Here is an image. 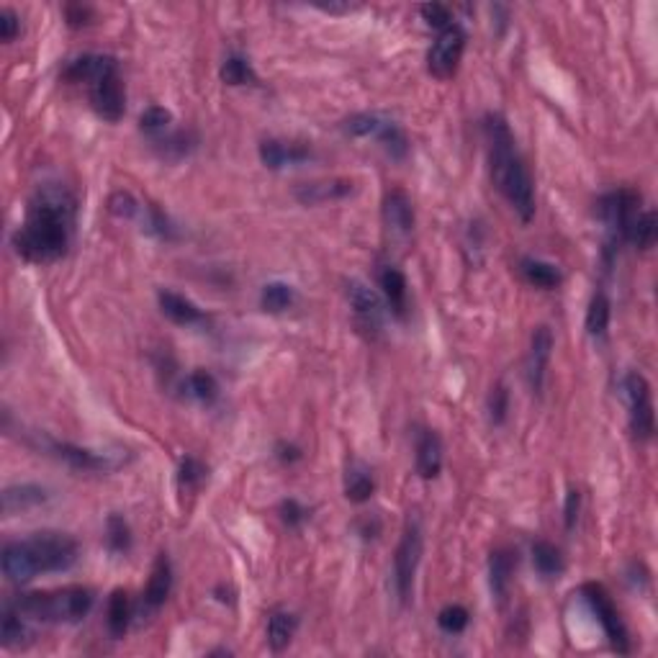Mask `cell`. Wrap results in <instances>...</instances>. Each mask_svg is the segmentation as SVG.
I'll list each match as a JSON object with an SVG mask.
<instances>
[{
    "mask_svg": "<svg viewBox=\"0 0 658 658\" xmlns=\"http://www.w3.org/2000/svg\"><path fill=\"white\" fill-rule=\"evenodd\" d=\"M75 216H77V200L70 193V188L59 183L39 186L26 206L24 224L14 234L15 252L39 265L59 260L70 250Z\"/></svg>",
    "mask_w": 658,
    "mask_h": 658,
    "instance_id": "obj_1",
    "label": "cell"
},
{
    "mask_svg": "<svg viewBox=\"0 0 658 658\" xmlns=\"http://www.w3.org/2000/svg\"><path fill=\"white\" fill-rule=\"evenodd\" d=\"M484 131L488 142V162H491V180L499 193L509 200L522 221L535 216V183L529 175L525 159L519 155L515 134L509 129L507 118L501 114H488L484 118Z\"/></svg>",
    "mask_w": 658,
    "mask_h": 658,
    "instance_id": "obj_2",
    "label": "cell"
},
{
    "mask_svg": "<svg viewBox=\"0 0 658 658\" xmlns=\"http://www.w3.org/2000/svg\"><path fill=\"white\" fill-rule=\"evenodd\" d=\"M93 591L87 587H65L52 591H29L18 594L8 607H14L18 615L36 622H57V625H72L80 622L93 610Z\"/></svg>",
    "mask_w": 658,
    "mask_h": 658,
    "instance_id": "obj_3",
    "label": "cell"
},
{
    "mask_svg": "<svg viewBox=\"0 0 658 658\" xmlns=\"http://www.w3.org/2000/svg\"><path fill=\"white\" fill-rule=\"evenodd\" d=\"M26 443L31 447H36L39 453H46L52 458L62 460L65 466H70L75 471L111 473L118 471L121 466H127L131 460L129 450H121V447H116V450H90V447H80V445L49 437L46 432H31V437H26Z\"/></svg>",
    "mask_w": 658,
    "mask_h": 658,
    "instance_id": "obj_4",
    "label": "cell"
},
{
    "mask_svg": "<svg viewBox=\"0 0 658 658\" xmlns=\"http://www.w3.org/2000/svg\"><path fill=\"white\" fill-rule=\"evenodd\" d=\"M641 211V193L630 190V188H620L607 196H601L597 214H600L604 231H607V242H604V258L612 260L620 244L625 242L630 221Z\"/></svg>",
    "mask_w": 658,
    "mask_h": 658,
    "instance_id": "obj_5",
    "label": "cell"
},
{
    "mask_svg": "<svg viewBox=\"0 0 658 658\" xmlns=\"http://www.w3.org/2000/svg\"><path fill=\"white\" fill-rule=\"evenodd\" d=\"M29 548L31 559L36 563L39 573H59L70 571L72 566L80 559V545L77 540L67 535V532H57V529H44V532H34L31 538L24 540Z\"/></svg>",
    "mask_w": 658,
    "mask_h": 658,
    "instance_id": "obj_6",
    "label": "cell"
},
{
    "mask_svg": "<svg viewBox=\"0 0 658 658\" xmlns=\"http://www.w3.org/2000/svg\"><path fill=\"white\" fill-rule=\"evenodd\" d=\"M422 550H425L422 525H419L416 517H409L399 540V548H396V556H394V589H396V597L404 604L412 600V594H415V579L419 560H422Z\"/></svg>",
    "mask_w": 658,
    "mask_h": 658,
    "instance_id": "obj_7",
    "label": "cell"
},
{
    "mask_svg": "<svg viewBox=\"0 0 658 658\" xmlns=\"http://www.w3.org/2000/svg\"><path fill=\"white\" fill-rule=\"evenodd\" d=\"M622 396L628 404L630 429L638 440H651L656 432V415H653V396L651 384L645 381L643 373L630 371L622 378Z\"/></svg>",
    "mask_w": 658,
    "mask_h": 658,
    "instance_id": "obj_8",
    "label": "cell"
},
{
    "mask_svg": "<svg viewBox=\"0 0 658 658\" xmlns=\"http://www.w3.org/2000/svg\"><path fill=\"white\" fill-rule=\"evenodd\" d=\"M581 597L587 600V604L591 607V612L597 615L600 620L601 630L607 635L610 645L615 648L617 653H630V635L622 617L617 612V607L610 600V594L600 587V584H584L581 587Z\"/></svg>",
    "mask_w": 658,
    "mask_h": 658,
    "instance_id": "obj_9",
    "label": "cell"
},
{
    "mask_svg": "<svg viewBox=\"0 0 658 658\" xmlns=\"http://www.w3.org/2000/svg\"><path fill=\"white\" fill-rule=\"evenodd\" d=\"M463 52H466V31L460 29L458 24H453V26H447L437 34V39H435L427 55V70L440 80L453 77L458 72Z\"/></svg>",
    "mask_w": 658,
    "mask_h": 658,
    "instance_id": "obj_10",
    "label": "cell"
},
{
    "mask_svg": "<svg viewBox=\"0 0 658 658\" xmlns=\"http://www.w3.org/2000/svg\"><path fill=\"white\" fill-rule=\"evenodd\" d=\"M90 90V106L93 111L106 118V121H121L124 111H127V93H124V83H121V75L118 70L108 72L106 77H100L98 83L87 87Z\"/></svg>",
    "mask_w": 658,
    "mask_h": 658,
    "instance_id": "obj_11",
    "label": "cell"
},
{
    "mask_svg": "<svg viewBox=\"0 0 658 658\" xmlns=\"http://www.w3.org/2000/svg\"><path fill=\"white\" fill-rule=\"evenodd\" d=\"M553 355V332L550 327H535L532 337H529L528 363H525V375H528L529 391L535 396H540L545 388V373H548V363Z\"/></svg>",
    "mask_w": 658,
    "mask_h": 658,
    "instance_id": "obj_12",
    "label": "cell"
},
{
    "mask_svg": "<svg viewBox=\"0 0 658 658\" xmlns=\"http://www.w3.org/2000/svg\"><path fill=\"white\" fill-rule=\"evenodd\" d=\"M347 301L353 306V314L358 319V324L368 332H378L381 322H384V301L381 296L368 288L363 281H347L344 286Z\"/></svg>",
    "mask_w": 658,
    "mask_h": 658,
    "instance_id": "obj_13",
    "label": "cell"
},
{
    "mask_svg": "<svg viewBox=\"0 0 658 658\" xmlns=\"http://www.w3.org/2000/svg\"><path fill=\"white\" fill-rule=\"evenodd\" d=\"M384 224L396 240H406L415 231V203L406 196V190L394 188L384 196Z\"/></svg>",
    "mask_w": 658,
    "mask_h": 658,
    "instance_id": "obj_14",
    "label": "cell"
},
{
    "mask_svg": "<svg viewBox=\"0 0 658 658\" xmlns=\"http://www.w3.org/2000/svg\"><path fill=\"white\" fill-rule=\"evenodd\" d=\"M312 158V149L306 144L283 142V139H265L260 142V159L268 170H286L301 165Z\"/></svg>",
    "mask_w": 658,
    "mask_h": 658,
    "instance_id": "obj_15",
    "label": "cell"
},
{
    "mask_svg": "<svg viewBox=\"0 0 658 658\" xmlns=\"http://www.w3.org/2000/svg\"><path fill=\"white\" fill-rule=\"evenodd\" d=\"M114 70H118V62L111 55H83V57L72 59L70 65L62 70V77L67 83H86L90 87Z\"/></svg>",
    "mask_w": 658,
    "mask_h": 658,
    "instance_id": "obj_16",
    "label": "cell"
},
{
    "mask_svg": "<svg viewBox=\"0 0 658 658\" xmlns=\"http://www.w3.org/2000/svg\"><path fill=\"white\" fill-rule=\"evenodd\" d=\"M355 190V183L347 178H329V180H312V183H301L296 188V200L303 206H319L329 200H340L350 196Z\"/></svg>",
    "mask_w": 658,
    "mask_h": 658,
    "instance_id": "obj_17",
    "label": "cell"
},
{
    "mask_svg": "<svg viewBox=\"0 0 658 658\" xmlns=\"http://www.w3.org/2000/svg\"><path fill=\"white\" fill-rule=\"evenodd\" d=\"M517 569V550L512 548H497L488 559V587L497 601H507L509 587H512V576Z\"/></svg>",
    "mask_w": 658,
    "mask_h": 658,
    "instance_id": "obj_18",
    "label": "cell"
},
{
    "mask_svg": "<svg viewBox=\"0 0 658 658\" xmlns=\"http://www.w3.org/2000/svg\"><path fill=\"white\" fill-rule=\"evenodd\" d=\"M172 589V566L170 559L165 553H159L155 566H152V573H149V581H147V589L142 594V610L147 612H158L159 607L168 601Z\"/></svg>",
    "mask_w": 658,
    "mask_h": 658,
    "instance_id": "obj_19",
    "label": "cell"
},
{
    "mask_svg": "<svg viewBox=\"0 0 658 658\" xmlns=\"http://www.w3.org/2000/svg\"><path fill=\"white\" fill-rule=\"evenodd\" d=\"M443 471V440L435 429H419L416 435V473L422 478H437Z\"/></svg>",
    "mask_w": 658,
    "mask_h": 658,
    "instance_id": "obj_20",
    "label": "cell"
},
{
    "mask_svg": "<svg viewBox=\"0 0 658 658\" xmlns=\"http://www.w3.org/2000/svg\"><path fill=\"white\" fill-rule=\"evenodd\" d=\"M0 563H3V573L11 584H29L34 576H39L36 563L31 559L29 548L24 545V540L5 545Z\"/></svg>",
    "mask_w": 658,
    "mask_h": 658,
    "instance_id": "obj_21",
    "label": "cell"
},
{
    "mask_svg": "<svg viewBox=\"0 0 658 658\" xmlns=\"http://www.w3.org/2000/svg\"><path fill=\"white\" fill-rule=\"evenodd\" d=\"M49 501V491L39 484H14L3 491V512L5 515H18L34 507H42Z\"/></svg>",
    "mask_w": 658,
    "mask_h": 658,
    "instance_id": "obj_22",
    "label": "cell"
},
{
    "mask_svg": "<svg viewBox=\"0 0 658 658\" xmlns=\"http://www.w3.org/2000/svg\"><path fill=\"white\" fill-rule=\"evenodd\" d=\"M158 301H159V309H162V314L168 316L170 322H175V324L190 327V324H200V322H206V314L200 312L199 306H196V303H193L190 299H186V296L175 293V291H159Z\"/></svg>",
    "mask_w": 658,
    "mask_h": 658,
    "instance_id": "obj_23",
    "label": "cell"
},
{
    "mask_svg": "<svg viewBox=\"0 0 658 658\" xmlns=\"http://www.w3.org/2000/svg\"><path fill=\"white\" fill-rule=\"evenodd\" d=\"M378 286L384 291V299H386L388 309L396 316H404L406 312V296H409V286H406V278L396 265H381L378 271Z\"/></svg>",
    "mask_w": 658,
    "mask_h": 658,
    "instance_id": "obj_24",
    "label": "cell"
},
{
    "mask_svg": "<svg viewBox=\"0 0 658 658\" xmlns=\"http://www.w3.org/2000/svg\"><path fill=\"white\" fill-rule=\"evenodd\" d=\"M373 491H375V481H373L371 468L360 460H350L344 468V497L353 504H365L371 501Z\"/></svg>",
    "mask_w": 658,
    "mask_h": 658,
    "instance_id": "obj_25",
    "label": "cell"
},
{
    "mask_svg": "<svg viewBox=\"0 0 658 658\" xmlns=\"http://www.w3.org/2000/svg\"><path fill=\"white\" fill-rule=\"evenodd\" d=\"M131 600L129 594L124 589H116L114 594L108 597V610H106V625H108V632L114 641H121L127 635V630L131 625Z\"/></svg>",
    "mask_w": 658,
    "mask_h": 658,
    "instance_id": "obj_26",
    "label": "cell"
},
{
    "mask_svg": "<svg viewBox=\"0 0 658 658\" xmlns=\"http://www.w3.org/2000/svg\"><path fill=\"white\" fill-rule=\"evenodd\" d=\"M296 628H299V617L293 612H286V610H275L268 617V645H271L275 653L286 651L293 635H296Z\"/></svg>",
    "mask_w": 658,
    "mask_h": 658,
    "instance_id": "obj_27",
    "label": "cell"
},
{
    "mask_svg": "<svg viewBox=\"0 0 658 658\" xmlns=\"http://www.w3.org/2000/svg\"><path fill=\"white\" fill-rule=\"evenodd\" d=\"M658 240V216L656 211H638L630 221L625 242L635 244L638 250H651Z\"/></svg>",
    "mask_w": 658,
    "mask_h": 658,
    "instance_id": "obj_28",
    "label": "cell"
},
{
    "mask_svg": "<svg viewBox=\"0 0 658 658\" xmlns=\"http://www.w3.org/2000/svg\"><path fill=\"white\" fill-rule=\"evenodd\" d=\"M532 563H535V571L540 573L543 579H559L563 569H566L563 553L553 543H548V540L532 543Z\"/></svg>",
    "mask_w": 658,
    "mask_h": 658,
    "instance_id": "obj_29",
    "label": "cell"
},
{
    "mask_svg": "<svg viewBox=\"0 0 658 658\" xmlns=\"http://www.w3.org/2000/svg\"><path fill=\"white\" fill-rule=\"evenodd\" d=\"M519 271H522V275L528 278L532 286L545 288V291L559 288L560 281H563V275H560V271L553 262H545V260L538 258L522 260V262H519Z\"/></svg>",
    "mask_w": 658,
    "mask_h": 658,
    "instance_id": "obj_30",
    "label": "cell"
},
{
    "mask_svg": "<svg viewBox=\"0 0 658 658\" xmlns=\"http://www.w3.org/2000/svg\"><path fill=\"white\" fill-rule=\"evenodd\" d=\"M31 641V630L26 625V617L18 615L14 607L5 604L3 610V622H0V643L5 648L26 645Z\"/></svg>",
    "mask_w": 658,
    "mask_h": 658,
    "instance_id": "obj_31",
    "label": "cell"
},
{
    "mask_svg": "<svg viewBox=\"0 0 658 658\" xmlns=\"http://www.w3.org/2000/svg\"><path fill=\"white\" fill-rule=\"evenodd\" d=\"M610 314H612V303L607 299L604 291H597L591 301H589L587 309V334L600 340L607 334V327H610Z\"/></svg>",
    "mask_w": 658,
    "mask_h": 658,
    "instance_id": "obj_32",
    "label": "cell"
},
{
    "mask_svg": "<svg viewBox=\"0 0 658 658\" xmlns=\"http://www.w3.org/2000/svg\"><path fill=\"white\" fill-rule=\"evenodd\" d=\"M296 301V291L293 286H288L283 281H272V283H265L262 291H260V306L271 314H281L293 306Z\"/></svg>",
    "mask_w": 658,
    "mask_h": 658,
    "instance_id": "obj_33",
    "label": "cell"
},
{
    "mask_svg": "<svg viewBox=\"0 0 658 658\" xmlns=\"http://www.w3.org/2000/svg\"><path fill=\"white\" fill-rule=\"evenodd\" d=\"M206 478H209V468H206L199 458L188 456V458L180 460V468H178V488H180L183 497H186V494L193 497V494L206 484Z\"/></svg>",
    "mask_w": 658,
    "mask_h": 658,
    "instance_id": "obj_34",
    "label": "cell"
},
{
    "mask_svg": "<svg viewBox=\"0 0 658 658\" xmlns=\"http://www.w3.org/2000/svg\"><path fill=\"white\" fill-rule=\"evenodd\" d=\"M183 388L190 399L200 401V404H214L216 396H219V384L216 378L209 371H193L188 373V378L183 381Z\"/></svg>",
    "mask_w": 658,
    "mask_h": 658,
    "instance_id": "obj_35",
    "label": "cell"
},
{
    "mask_svg": "<svg viewBox=\"0 0 658 658\" xmlns=\"http://www.w3.org/2000/svg\"><path fill=\"white\" fill-rule=\"evenodd\" d=\"M221 80L227 86H255L258 83V72L252 70L250 59L240 57V55H231L224 59L221 65Z\"/></svg>",
    "mask_w": 658,
    "mask_h": 658,
    "instance_id": "obj_36",
    "label": "cell"
},
{
    "mask_svg": "<svg viewBox=\"0 0 658 658\" xmlns=\"http://www.w3.org/2000/svg\"><path fill=\"white\" fill-rule=\"evenodd\" d=\"M386 116L381 114H353L343 121V131L347 137H378L386 127Z\"/></svg>",
    "mask_w": 658,
    "mask_h": 658,
    "instance_id": "obj_37",
    "label": "cell"
},
{
    "mask_svg": "<svg viewBox=\"0 0 658 658\" xmlns=\"http://www.w3.org/2000/svg\"><path fill=\"white\" fill-rule=\"evenodd\" d=\"M196 142L199 139L193 137V131H172V134H162L155 139V144H159V149H162V155L172 159L186 158L188 152L196 147Z\"/></svg>",
    "mask_w": 658,
    "mask_h": 658,
    "instance_id": "obj_38",
    "label": "cell"
},
{
    "mask_svg": "<svg viewBox=\"0 0 658 658\" xmlns=\"http://www.w3.org/2000/svg\"><path fill=\"white\" fill-rule=\"evenodd\" d=\"M106 545L111 553H129L131 528L121 515H111L106 522Z\"/></svg>",
    "mask_w": 658,
    "mask_h": 658,
    "instance_id": "obj_39",
    "label": "cell"
},
{
    "mask_svg": "<svg viewBox=\"0 0 658 658\" xmlns=\"http://www.w3.org/2000/svg\"><path fill=\"white\" fill-rule=\"evenodd\" d=\"M172 124V114L165 108V106H149L144 108L142 116H139V129L144 134H149L152 139H158L162 134H168Z\"/></svg>",
    "mask_w": 658,
    "mask_h": 658,
    "instance_id": "obj_40",
    "label": "cell"
},
{
    "mask_svg": "<svg viewBox=\"0 0 658 658\" xmlns=\"http://www.w3.org/2000/svg\"><path fill=\"white\" fill-rule=\"evenodd\" d=\"M375 139L384 144V149H386L394 159H404L406 158V152H409V139H406L404 129H401L394 118H388L386 127L381 129V134H378Z\"/></svg>",
    "mask_w": 658,
    "mask_h": 658,
    "instance_id": "obj_41",
    "label": "cell"
},
{
    "mask_svg": "<svg viewBox=\"0 0 658 658\" xmlns=\"http://www.w3.org/2000/svg\"><path fill=\"white\" fill-rule=\"evenodd\" d=\"M468 622H471V612H468L463 604H447V607L440 610V615H437V625H440V630L450 632V635L463 632V630L468 628Z\"/></svg>",
    "mask_w": 658,
    "mask_h": 658,
    "instance_id": "obj_42",
    "label": "cell"
},
{
    "mask_svg": "<svg viewBox=\"0 0 658 658\" xmlns=\"http://www.w3.org/2000/svg\"><path fill=\"white\" fill-rule=\"evenodd\" d=\"M108 211L118 219H139L144 206L131 196L129 190H116L114 196L108 199Z\"/></svg>",
    "mask_w": 658,
    "mask_h": 658,
    "instance_id": "obj_43",
    "label": "cell"
},
{
    "mask_svg": "<svg viewBox=\"0 0 658 658\" xmlns=\"http://www.w3.org/2000/svg\"><path fill=\"white\" fill-rule=\"evenodd\" d=\"M487 409H488V419H491V425H504V419H507V412H509V391L504 384H497V386L491 388V394H488V401H487Z\"/></svg>",
    "mask_w": 658,
    "mask_h": 658,
    "instance_id": "obj_44",
    "label": "cell"
},
{
    "mask_svg": "<svg viewBox=\"0 0 658 658\" xmlns=\"http://www.w3.org/2000/svg\"><path fill=\"white\" fill-rule=\"evenodd\" d=\"M419 14L422 18L427 21V26L432 29L443 31L447 26H453V14H450V8L447 5H440V3H427V5H422L419 8Z\"/></svg>",
    "mask_w": 658,
    "mask_h": 658,
    "instance_id": "obj_45",
    "label": "cell"
},
{
    "mask_svg": "<svg viewBox=\"0 0 658 658\" xmlns=\"http://www.w3.org/2000/svg\"><path fill=\"white\" fill-rule=\"evenodd\" d=\"M306 517H309V509L299 499H286L281 504V519L286 522L288 528H299L306 522Z\"/></svg>",
    "mask_w": 658,
    "mask_h": 658,
    "instance_id": "obj_46",
    "label": "cell"
},
{
    "mask_svg": "<svg viewBox=\"0 0 658 658\" xmlns=\"http://www.w3.org/2000/svg\"><path fill=\"white\" fill-rule=\"evenodd\" d=\"M18 34H21V18L15 15L14 8H3L0 11V39L14 42Z\"/></svg>",
    "mask_w": 658,
    "mask_h": 658,
    "instance_id": "obj_47",
    "label": "cell"
},
{
    "mask_svg": "<svg viewBox=\"0 0 658 658\" xmlns=\"http://www.w3.org/2000/svg\"><path fill=\"white\" fill-rule=\"evenodd\" d=\"M579 512H581V491H579V488H569L566 504H563V522H566V529L576 528Z\"/></svg>",
    "mask_w": 658,
    "mask_h": 658,
    "instance_id": "obj_48",
    "label": "cell"
},
{
    "mask_svg": "<svg viewBox=\"0 0 658 658\" xmlns=\"http://www.w3.org/2000/svg\"><path fill=\"white\" fill-rule=\"evenodd\" d=\"M65 15H67V24H70L72 29H80V26H86V24H90L87 18H90V8H86V5H67L65 8Z\"/></svg>",
    "mask_w": 658,
    "mask_h": 658,
    "instance_id": "obj_49",
    "label": "cell"
},
{
    "mask_svg": "<svg viewBox=\"0 0 658 658\" xmlns=\"http://www.w3.org/2000/svg\"><path fill=\"white\" fill-rule=\"evenodd\" d=\"M275 456H278V460H281V463H296V460L301 458V450L296 447V445L281 443L278 447H275Z\"/></svg>",
    "mask_w": 658,
    "mask_h": 658,
    "instance_id": "obj_50",
    "label": "cell"
},
{
    "mask_svg": "<svg viewBox=\"0 0 658 658\" xmlns=\"http://www.w3.org/2000/svg\"><path fill=\"white\" fill-rule=\"evenodd\" d=\"M316 8H322V11H327V14H347V11H353L355 5H350V3H316Z\"/></svg>",
    "mask_w": 658,
    "mask_h": 658,
    "instance_id": "obj_51",
    "label": "cell"
}]
</instances>
